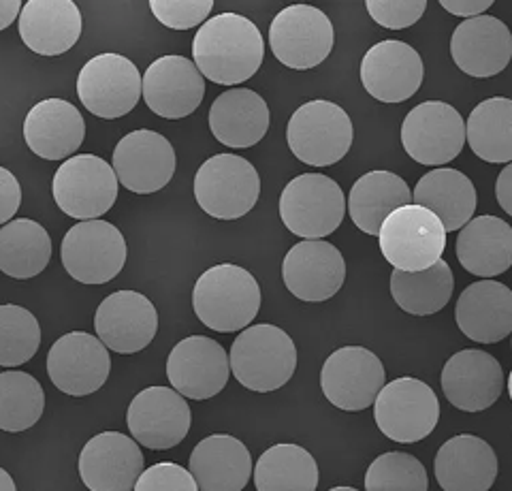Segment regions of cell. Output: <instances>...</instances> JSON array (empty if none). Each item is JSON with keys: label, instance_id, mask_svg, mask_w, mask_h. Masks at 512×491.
Instances as JSON below:
<instances>
[{"label": "cell", "instance_id": "obj_2", "mask_svg": "<svg viewBox=\"0 0 512 491\" xmlns=\"http://www.w3.org/2000/svg\"><path fill=\"white\" fill-rule=\"evenodd\" d=\"M192 308L197 319L218 334L244 331L261 310V287L248 269L220 263L199 276Z\"/></svg>", "mask_w": 512, "mask_h": 491}, {"label": "cell", "instance_id": "obj_32", "mask_svg": "<svg viewBox=\"0 0 512 491\" xmlns=\"http://www.w3.org/2000/svg\"><path fill=\"white\" fill-rule=\"evenodd\" d=\"M457 259L472 276L489 280L512 267V227L498 216H478L459 231Z\"/></svg>", "mask_w": 512, "mask_h": 491}, {"label": "cell", "instance_id": "obj_39", "mask_svg": "<svg viewBox=\"0 0 512 491\" xmlns=\"http://www.w3.org/2000/svg\"><path fill=\"white\" fill-rule=\"evenodd\" d=\"M45 410V393L28 372H0V430L20 434L30 430Z\"/></svg>", "mask_w": 512, "mask_h": 491}, {"label": "cell", "instance_id": "obj_51", "mask_svg": "<svg viewBox=\"0 0 512 491\" xmlns=\"http://www.w3.org/2000/svg\"><path fill=\"white\" fill-rule=\"evenodd\" d=\"M508 393H510V400H512V370H510V376H508Z\"/></svg>", "mask_w": 512, "mask_h": 491}, {"label": "cell", "instance_id": "obj_1", "mask_svg": "<svg viewBox=\"0 0 512 491\" xmlns=\"http://www.w3.org/2000/svg\"><path fill=\"white\" fill-rule=\"evenodd\" d=\"M263 56L261 30L239 13L214 15L192 39V62L203 77L220 86L248 82L261 69Z\"/></svg>", "mask_w": 512, "mask_h": 491}, {"label": "cell", "instance_id": "obj_40", "mask_svg": "<svg viewBox=\"0 0 512 491\" xmlns=\"http://www.w3.org/2000/svg\"><path fill=\"white\" fill-rule=\"evenodd\" d=\"M41 327L30 310L5 304L0 306V366L18 368L37 355Z\"/></svg>", "mask_w": 512, "mask_h": 491}, {"label": "cell", "instance_id": "obj_45", "mask_svg": "<svg viewBox=\"0 0 512 491\" xmlns=\"http://www.w3.org/2000/svg\"><path fill=\"white\" fill-rule=\"evenodd\" d=\"M22 205V186L18 178L5 167H0V225L11 223Z\"/></svg>", "mask_w": 512, "mask_h": 491}, {"label": "cell", "instance_id": "obj_24", "mask_svg": "<svg viewBox=\"0 0 512 491\" xmlns=\"http://www.w3.org/2000/svg\"><path fill=\"white\" fill-rule=\"evenodd\" d=\"M442 391L446 400L463 413H483L500 400L504 370L487 351H459L444 363Z\"/></svg>", "mask_w": 512, "mask_h": 491}, {"label": "cell", "instance_id": "obj_5", "mask_svg": "<svg viewBox=\"0 0 512 491\" xmlns=\"http://www.w3.org/2000/svg\"><path fill=\"white\" fill-rule=\"evenodd\" d=\"M352 122L340 105L308 101L288 120L286 141L301 163L329 167L340 163L352 146Z\"/></svg>", "mask_w": 512, "mask_h": 491}, {"label": "cell", "instance_id": "obj_33", "mask_svg": "<svg viewBox=\"0 0 512 491\" xmlns=\"http://www.w3.org/2000/svg\"><path fill=\"white\" fill-rule=\"evenodd\" d=\"M414 205L436 214L446 233L461 231L476 212V188L472 180L457 169H434L416 182Z\"/></svg>", "mask_w": 512, "mask_h": 491}, {"label": "cell", "instance_id": "obj_22", "mask_svg": "<svg viewBox=\"0 0 512 491\" xmlns=\"http://www.w3.org/2000/svg\"><path fill=\"white\" fill-rule=\"evenodd\" d=\"M282 280L301 302H327L344 287L346 261L329 242L303 240L286 252Z\"/></svg>", "mask_w": 512, "mask_h": 491}, {"label": "cell", "instance_id": "obj_49", "mask_svg": "<svg viewBox=\"0 0 512 491\" xmlns=\"http://www.w3.org/2000/svg\"><path fill=\"white\" fill-rule=\"evenodd\" d=\"M0 491H18L13 477L5 468H0Z\"/></svg>", "mask_w": 512, "mask_h": 491}, {"label": "cell", "instance_id": "obj_16", "mask_svg": "<svg viewBox=\"0 0 512 491\" xmlns=\"http://www.w3.org/2000/svg\"><path fill=\"white\" fill-rule=\"evenodd\" d=\"M111 357L105 344L86 331L58 338L47 353V374L54 387L73 398L99 391L109 378Z\"/></svg>", "mask_w": 512, "mask_h": 491}, {"label": "cell", "instance_id": "obj_30", "mask_svg": "<svg viewBox=\"0 0 512 491\" xmlns=\"http://www.w3.org/2000/svg\"><path fill=\"white\" fill-rule=\"evenodd\" d=\"M18 26L28 50L60 56L82 37V13L71 0H30L22 7Z\"/></svg>", "mask_w": 512, "mask_h": 491}, {"label": "cell", "instance_id": "obj_14", "mask_svg": "<svg viewBox=\"0 0 512 491\" xmlns=\"http://www.w3.org/2000/svg\"><path fill=\"white\" fill-rule=\"evenodd\" d=\"M384 385H387V372L382 361L363 346L338 348L320 370V389L325 398L346 413L370 408Z\"/></svg>", "mask_w": 512, "mask_h": 491}, {"label": "cell", "instance_id": "obj_10", "mask_svg": "<svg viewBox=\"0 0 512 491\" xmlns=\"http://www.w3.org/2000/svg\"><path fill=\"white\" fill-rule=\"evenodd\" d=\"M335 30L325 11L312 5L282 9L269 26V45L284 67L308 71L329 58Z\"/></svg>", "mask_w": 512, "mask_h": 491}, {"label": "cell", "instance_id": "obj_17", "mask_svg": "<svg viewBox=\"0 0 512 491\" xmlns=\"http://www.w3.org/2000/svg\"><path fill=\"white\" fill-rule=\"evenodd\" d=\"M229 355L207 336H190L173 346L167 359V378L182 398L210 400L229 383Z\"/></svg>", "mask_w": 512, "mask_h": 491}, {"label": "cell", "instance_id": "obj_42", "mask_svg": "<svg viewBox=\"0 0 512 491\" xmlns=\"http://www.w3.org/2000/svg\"><path fill=\"white\" fill-rule=\"evenodd\" d=\"M154 18L171 30L203 26L214 9L212 0H152Z\"/></svg>", "mask_w": 512, "mask_h": 491}, {"label": "cell", "instance_id": "obj_44", "mask_svg": "<svg viewBox=\"0 0 512 491\" xmlns=\"http://www.w3.org/2000/svg\"><path fill=\"white\" fill-rule=\"evenodd\" d=\"M133 491H199V487L180 464L160 462L141 472Z\"/></svg>", "mask_w": 512, "mask_h": 491}, {"label": "cell", "instance_id": "obj_34", "mask_svg": "<svg viewBox=\"0 0 512 491\" xmlns=\"http://www.w3.org/2000/svg\"><path fill=\"white\" fill-rule=\"evenodd\" d=\"M406 205H412V190L406 180L397 173L376 169L352 184L346 210L363 233L378 237L384 220Z\"/></svg>", "mask_w": 512, "mask_h": 491}, {"label": "cell", "instance_id": "obj_23", "mask_svg": "<svg viewBox=\"0 0 512 491\" xmlns=\"http://www.w3.org/2000/svg\"><path fill=\"white\" fill-rule=\"evenodd\" d=\"M143 453L120 432L96 434L79 453V477L90 491H133L143 472Z\"/></svg>", "mask_w": 512, "mask_h": 491}, {"label": "cell", "instance_id": "obj_50", "mask_svg": "<svg viewBox=\"0 0 512 491\" xmlns=\"http://www.w3.org/2000/svg\"><path fill=\"white\" fill-rule=\"evenodd\" d=\"M329 491H359V489H355V487H346V485H340V487H333V489H329Z\"/></svg>", "mask_w": 512, "mask_h": 491}, {"label": "cell", "instance_id": "obj_3", "mask_svg": "<svg viewBox=\"0 0 512 491\" xmlns=\"http://www.w3.org/2000/svg\"><path fill=\"white\" fill-rule=\"evenodd\" d=\"M229 366L242 387L256 393L278 391L297 370V346L276 325H252L235 338Z\"/></svg>", "mask_w": 512, "mask_h": 491}, {"label": "cell", "instance_id": "obj_27", "mask_svg": "<svg viewBox=\"0 0 512 491\" xmlns=\"http://www.w3.org/2000/svg\"><path fill=\"white\" fill-rule=\"evenodd\" d=\"M24 139L28 148L45 161H62L71 158L84 144L86 122L73 103L45 99L28 112Z\"/></svg>", "mask_w": 512, "mask_h": 491}, {"label": "cell", "instance_id": "obj_18", "mask_svg": "<svg viewBox=\"0 0 512 491\" xmlns=\"http://www.w3.org/2000/svg\"><path fill=\"white\" fill-rule=\"evenodd\" d=\"M114 171L118 182L135 195L163 190L175 173V150L171 141L150 129L124 135L114 148Z\"/></svg>", "mask_w": 512, "mask_h": 491}, {"label": "cell", "instance_id": "obj_41", "mask_svg": "<svg viewBox=\"0 0 512 491\" xmlns=\"http://www.w3.org/2000/svg\"><path fill=\"white\" fill-rule=\"evenodd\" d=\"M427 470L410 453L378 455L365 472V491H427Z\"/></svg>", "mask_w": 512, "mask_h": 491}, {"label": "cell", "instance_id": "obj_48", "mask_svg": "<svg viewBox=\"0 0 512 491\" xmlns=\"http://www.w3.org/2000/svg\"><path fill=\"white\" fill-rule=\"evenodd\" d=\"M22 13L20 0H0V30L9 28Z\"/></svg>", "mask_w": 512, "mask_h": 491}, {"label": "cell", "instance_id": "obj_31", "mask_svg": "<svg viewBox=\"0 0 512 491\" xmlns=\"http://www.w3.org/2000/svg\"><path fill=\"white\" fill-rule=\"evenodd\" d=\"M269 107L259 92L231 88L210 107V131L229 148H252L269 131Z\"/></svg>", "mask_w": 512, "mask_h": 491}, {"label": "cell", "instance_id": "obj_4", "mask_svg": "<svg viewBox=\"0 0 512 491\" xmlns=\"http://www.w3.org/2000/svg\"><path fill=\"white\" fill-rule=\"evenodd\" d=\"M346 214L340 184L323 173H301L280 195V218L286 229L303 240H323L338 231Z\"/></svg>", "mask_w": 512, "mask_h": 491}, {"label": "cell", "instance_id": "obj_6", "mask_svg": "<svg viewBox=\"0 0 512 491\" xmlns=\"http://www.w3.org/2000/svg\"><path fill=\"white\" fill-rule=\"evenodd\" d=\"M259 195V171L244 156H210L195 176V199L199 208L218 220L246 216L259 201Z\"/></svg>", "mask_w": 512, "mask_h": 491}, {"label": "cell", "instance_id": "obj_37", "mask_svg": "<svg viewBox=\"0 0 512 491\" xmlns=\"http://www.w3.org/2000/svg\"><path fill=\"white\" fill-rule=\"evenodd\" d=\"M256 491H316L318 464L299 445H274L254 466Z\"/></svg>", "mask_w": 512, "mask_h": 491}, {"label": "cell", "instance_id": "obj_28", "mask_svg": "<svg viewBox=\"0 0 512 491\" xmlns=\"http://www.w3.org/2000/svg\"><path fill=\"white\" fill-rule=\"evenodd\" d=\"M434 472L444 491H489L498 479V455L487 440L459 434L440 447Z\"/></svg>", "mask_w": 512, "mask_h": 491}, {"label": "cell", "instance_id": "obj_25", "mask_svg": "<svg viewBox=\"0 0 512 491\" xmlns=\"http://www.w3.org/2000/svg\"><path fill=\"white\" fill-rule=\"evenodd\" d=\"M455 65L472 77L502 73L512 58V35L508 26L493 15L463 20L451 37Z\"/></svg>", "mask_w": 512, "mask_h": 491}, {"label": "cell", "instance_id": "obj_12", "mask_svg": "<svg viewBox=\"0 0 512 491\" xmlns=\"http://www.w3.org/2000/svg\"><path fill=\"white\" fill-rule=\"evenodd\" d=\"M77 97L96 118H122L131 114L141 99V73L126 56L99 54L79 71Z\"/></svg>", "mask_w": 512, "mask_h": 491}, {"label": "cell", "instance_id": "obj_38", "mask_svg": "<svg viewBox=\"0 0 512 491\" xmlns=\"http://www.w3.org/2000/svg\"><path fill=\"white\" fill-rule=\"evenodd\" d=\"M466 141L487 163H512V99L491 97L478 103L466 122Z\"/></svg>", "mask_w": 512, "mask_h": 491}, {"label": "cell", "instance_id": "obj_47", "mask_svg": "<svg viewBox=\"0 0 512 491\" xmlns=\"http://www.w3.org/2000/svg\"><path fill=\"white\" fill-rule=\"evenodd\" d=\"M495 197H498L500 208L512 216V163L500 171L498 182H495Z\"/></svg>", "mask_w": 512, "mask_h": 491}, {"label": "cell", "instance_id": "obj_35", "mask_svg": "<svg viewBox=\"0 0 512 491\" xmlns=\"http://www.w3.org/2000/svg\"><path fill=\"white\" fill-rule=\"evenodd\" d=\"M52 250L50 233L37 220L18 218L0 227V272L15 280L39 276L50 263Z\"/></svg>", "mask_w": 512, "mask_h": 491}, {"label": "cell", "instance_id": "obj_13", "mask_svg": "<svg viewBox=\"0 0 512 491\" xmlns=\"http://www.w3.org/2000/svg\"><path fill=\"white\" fill-rule=\"evenodd\" d=\"M402 146L416 163L438 167L455 161L466 146V120L453 105L425 101L402 124Z\"/></svg>", "mask_w": 512, "mask_h": 491}, {"label": "cell", "instance_id": "obj_19", "mask_svg": "<svg viewBox=\"0 0 512 491\" xmlns=\"http://www.w3.org/2000/svg\"><path fill=\"white\" fill-rule=\"evenodd\" d=\"M141 94L156 116L180 120L195 114L203 103L205 77L184 56H160L143 73Z\"/></svg>", "mask_w": 512, "mask_h": 491}, {"label": "cell", "instance_id": "obj_21", "mask_svg": "<svg viewBox=\"0 0 512 491\" xmlns=\"http://www.w3.org/2000/svg\"><path fill=\"white\" fill-rule=\"evenodd\" d=\"M425 77L421 54L404 41H380L361 60V82L380 103H404L419 92Z\"/></svg>", "mask_w": 512, "mask_h": 491}, {"label": "cell", "instance_id": "obj_8", "mask_svg": "<svg viewBox=\"0 0 512 491\" xmlns=\"http://www.w3.org/2000/svg\"><path fill=\"white\" fill-rule=\"evenodd\" d=\"M58 208L75 220H99L118 199L116 171L96 154H79L64 161L52 182Z\"/></svg>", "mask_w": 512, "mask_h": 491}, {"label": "cell", "instance_id": "obj_15", "mask_svg": "<svg viewBox=\"0 0 512 491\" xmlns=\"http://www.w3.org/2000/svg\"><path fill=\"white\" fill-rule=\"evenodd\" d=\"M192 413L186 398L171 387H148L139 391L126 413L128 432L141 447L167 451L188 436Z\"/></svg>", "mask_w": 512, "mask_h": 491}, {"label": "cell", "instance_id": "obj_9", "mask_svg": "<svg viewBox=\"0 0 512 491\" xmlns=\"http://www.w3.org/2000/svg\"><path fill=\"white\" fill-rule=\"evenodd\" d=\"M378 430L393 442L412 445L425 440L440 421V402L434 389L419 378L402 376L387 383L374 402Z\"/></svg>", "mask_w": 512, "mask_h": 491}, {"label": "cell", "instance_id": "obj_36", "mask_svg": "<svg viewBox=\"0 0 512 491\" xmlns=\"http://www.w3.org/2000/svg\"><path fill=\"white\" fill-rule=\"evenodd\" d=\"M455 289V278L446 261H438L423 272H399L391 274V295L395 304L408 314L429 316L440 312Z\"/></svg>", "mask_w": 512, "mask_h": 491}, {"label": "cell", "instance_id": "obj_43", "mask_svg": "<svg viewBox=\"0 0 512 491\" xmlns=\"http://www.w3.org/2000/svg\"><path fill=\"white\" fill-rule=\"evenodd\" d=\"M365 9L376 24L389 30H402L423 18L427 3L425 0H404V3H399V0H367Z\"/></svg>", "mask_w": 512, "mask_h": 491}, {"label": "cell", "instance_id": "obj_26", "mask_svg": "<svg viewBox=\"0 0 512 491\" xmlns=\"http://www.w3.org/2000/svg\"><path fill=\"white\" fill-rule=\"evenodd\" d=\"M455 321L478 344L502 342L512 334V291L498 280H478L457 299Z\"/></svg>", "mask_w": 512, "mask_h": 491}, {"label": "cell", "instance_id": "obj_46", "mask_svg": "<svg viewBox=\"0 0 512 491\" xmlns=\"http://www.w3.org/2000/svg\"><path fill=\"white\" fill-rule=\"evenodd\" d=\"M440 5L448 13L459 15V18H466V20L478 18V15H485L493 7L491 0H474V3L472 0H442Z\"/></svg>", "mask_w": 512, "mask_h": 491}, {"label": "cell", "instance_id": "obj_29", "mask_svg": "<svg viewBox=\"0 0 512 491\" xmlns=\"http://www.w3.org/2000/svg\"><path fill=\"white\" fill-rule=\"evenodd\" d=\"M252 468L248 447L229 434L203 438L188 462V472L199 491H242L252 477Z\"/></svg>", "mask_w": 512, "mask_h": 491}, {"label": "cell", "instance_id": "obj_7", "mask_svg": "<svg viewBox=\"0 0 512 491\" xmlns=\"http://www.w3.org/2000/svg\"><path fill=\"white\" fill-rule=\"evenodd\" d=\"M378 242L382 257L399 272H423L442 259L446 231L436 214L412 203L384 220Z\"/></svg>", "mask_w": 512, "mask_h": 491}, {"label": "cell", "instance_id": "obj_20", "mask_svg": "<svg viewBox=\"0 0 512 491\" xmlns=\"http://www.w3.org/2000/svg\"><path fill=\"white\" fill-rule=\"evenodd\" d=\"M94 329L107 351L133 355L150 346L158 331V312L137 291H116L105 297L94 314Z\"/></svg>", "mask_w": 512, "mask_h": 491}, {"label": "cell", "instance_id": "obj_11", "mask_svg": "<svg viewBox=\"0 0 512 491\" xmlns=\"http://www.w3.org/2000/svg\"><path fill=\"white\" fill-rule=\"evenodd\" d=\"M126 240L107 220H84L64 235L60 257L67 274L82 284L114 280L126 263Z\"/></svg>", "mask_w": 512, "mask_h": 491}]
</instances>
